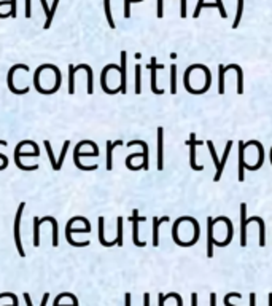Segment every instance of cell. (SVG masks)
Returning a JSON list of instances; mask_svg holds the SVG:
<instances>
[{"instance_id": "obj_1", "label": "cell", "mask_w": 272, "mask_h": 306, "mask_svg": "<svg viewBox=\"0 0 272 306\" xmlns=\"http://www.w3.org/2000/svg\"><path fill=\"white\" fill-rule=\"evenodd\" d=\"M24 208H26V203H19V208L16 211V216H14V223H13V228H14V246H16L18 249V254H19V257H26V251H24V247H23V243H21V217H23L24 214Z\"/></svg>"}, {"instance_id": "obj_2", "label": "cell", "mask_w": 272, "mask_h": 306, "mask_svg": "<svg viewBox=\"0 0 272 306\" xmlns=\"http://www.w3.org/2000/svg\"><path fill=\"white\" fill-rule=\"evenodd\" d=\"M92 144V140H81V142H78V144L75 145V150H74V163H75V166L78 169H81V171H94L97 169V165H92V166H84L81 165V161H80V156L81 155H86V156H97L99 153L96 152H92V153H81V147L83 145H91Z\"/></svg>"}, {"instance_id": "obj_3", "label": "cell", "mask_w": 272, "mask_h": 306, "mask_svg": "<svg viewBox=\"0 0 272 306\" xmlns=\"http://www.w3.org/2000/svg\"><path fill=\"white\" fill-rule=\"evenodd\" d=\"M16 70H24V72H27V70H29V66H24V64H14V66L8 70V78H6V83H8V89L13 92V94H18V96H21V94H27V92H29V88L18 89L16 87H14L13 80H14V72H16Z\"/></svg>"}, {"instance_id": "obj_4", "label": "cell", "mask_w": 272, "mask_h": 306, "mask_svg": "<svg viewBox=\"0 0 272 306\" xmlns=\"http://www.w3.org/2000/svg\"><path fill=\"white\" fill-rule=\"evenodd\" d=\"M207 145H209V148H210V153H212V158H213V161L217 163V175H215V180H220V175H221V173H223V165H225V161L228 160V153H229V150H231V147H233V142H228V145H226V155H225V158H223V161H218V158H217V153H215V148H213V144L212 142L209 140L207 142Z\"/></svg>"}, {"instance_id": "obj_5", "label": "cell", "mask_w": 272, "mask_h": 306, "mask_svg": "<svg viewBox=\"0 0 272 306\" xmlns=\"http://www.w3.org/2000/svg\"><path fill=\"white\" fill-rule=\"evenodd\" d=\"M131 220H132V223H134V244L139 246V247L145 246V243H140V241H139V211L137 209L132 212Z\"/></svg>"}, {"instance_id": "obj_6", "label": "cell", "mask_w": 272, "mask_h": 306, "mask_svg": "<svg viewBox=\"0 0 272 306\" xmlns=\"http://www.w3.org/2000/svg\"><path fill=\"white\" fill-rule=\"evenodd\" d=\"M121 144H123L121 140L113 142V144L112 142H107V169L109 171H112V168H113V148L121 145Z\"/></svg>"}, {"instance_id": "obj_7", "label": "cell", "mask_w": 272, "mask_h": 306, "mask_svg": "<svg viewBox=\"0 0 272 306\" xmlns=\"http://www.w3.org/2000/svg\"><path fill=\"white\" fill-rule=\"evenodd\" d=\"M121 92H126V51L121 53Z\"/></svg>"}, {"instance_id": "obj_8", "label": "cell", "mask_w": 272, "mask_h": 306, "mask_svg": "<svg viewBox=\"0 0 272 306\" xmlns=\"http://www.w3.org/2000/svg\"><path fill=\"white\" fill-rule=\"evenodd\" d=\"M99 241H100V244L105 247L115 246V241H107L104 236V217H99Z\"/></svg>"}, {"instance_id": "obj_9", "label": "cell", "mask_w": 272, "mask_h": 306, "mask_svg": "<svg viewBox=\"0 0 272 306\" xmlns=\"http://www.w3.org/2000/svg\"><path fill=\"white\" fill-rule=\"evenodd\" d=\"M57 6H59V0H53V5H51V10H49V16L45 19V24H43V29H49L53 24V18L56 15V10Z\"/></svg>"}, {"instance_id": "obj_10", "label": "cell", "mask_w": 272, "mask_h": 306, "mask_svg": "<svg viewBox=\"0 0 272 306\" xmlns=\"http://www.w3.org/2000/svg\"><path fill=\"white\" fill-rule=\"evenodd\" d=\"M40 219L39 217H34V241L32 244L34 247H39L40 246Z\"/></svg>"}, {"instance_id": "obj_11", "label": "cell", "mask_w": 272, "mask_h": 306, "mask_svg": "<svg viewBox=\"0 0 272 306\" xmlns=\"http://www.w3.org/2000/svg\"><path fill=\"white\" fill-rule=\"evenodd\" d=\"M104 10H105V18L109 21V26L112 29H115V21H113V16H112V8H110V0H104Z\"/></svg>"}, {"instance_id": "obj_12", "label": "cell", "mask_w": 272, "mask_h": 306, "mask_svg": "<svg viewBox=\"0 0 272 306\" xmlns=\"http://www.w3.org/2000/svg\"><path fill=\"white\" fill-rule=\"evenodd\" d=\"M43 144H45V148H46V153H48V160H49V163H51L53 169L56 171L57 161H56V158H54V153H53V147H51V144H49V140H43Z\"/></svg>"}, {"instance_id": "obj_13", "label": "cell", "mask_w": 272, "mask_h": 306, "mask_svg": "<svg viewBox=\"0 0 272 306\" xmlns=\"http://www.w3.org/2000/svg\"><path fill=\"white\" fill-rule=\"evenodd\" d=\"M69 147H70V140H66L64 142V145H62V150H61V156H59V161H57V168L56 171H59L64 165V160H66V155L69 152Z\"/></svg>"}, {"instance_id": "obj_14", "label": "cell", "mask_w": 272, "mask_h": 306, "mask_svg": "<svg viewBox=\"0 0 272 306\" xmlns=\"http://www.w3.org/2000/svg\"><path fill=\"white\" fill-rule=\"evenodd\" d=\"M75 66H69V94L75 92Z\"/></svg>"}, {"instance_id": "obj_15", "label": "cell", "mask_w": 272, "mask_h": 306, "mask_svg": "<svg viewBox=\"0 0 272 306\" xmlns=\"http://www.w3.org/2000/svg\"><path fill=\"white\" fill-rule=\"evenodd\" d=\"M167 220H169L167 217H162L161 220L155 219V222H153V228H155V233H153V244H155V246L159 244V238H157V228H159V223L167 222Z\"/></svg>"}, {"instance_id": "obj_16", "label": "cell", "mask_w": 272, "mask_h": 306, "mask_svg": "<svg viewBox=\"0 0 272 306\" xmlns=\"http://www.w3.org/2000/svg\"><path fill=\"white\" fill-rule=\"evenodd\" d=\"M118 231H117V239H115V244H118V246H123V219L118 217Z\"/></svg>"}, {"instance_id": "obj_17", "label": "cell", "mask_w": 272, "mask_h": 306, "mask_svg": "<svg viewBox=\"0 0 272 306\" xmlns=\"http://www.w3.org/2000/svg\"><path fill=\"white\" fill-rule=\"evenodd\" d=\"M3 5H11V10L8 11V16H11L13 19L18 16V13H16V0H5V2H0V6H3Z\"/></svg>"}, {"instance_id": "obj_18", "label": "cell", "mask_w": 272, "mask_h": 306, "mask_svg": "<svg viewBox=\"0 0 272 306\" xmlns=\"http://www.w3.org/2000/svg\"><path fill=\"white\" fill-rule=\"evenodd\" d=\"M162 0H159V3H157V18H161L162 16ZM182 18L186 16V0H182Z\"/></svg>"}, {"instance_id": "obj_19", "label": "cell", "mask_w": 272, "mask_h": 306, "mask_svg": "<svg viewBox=\"0 0 272 306\" xmlns=\"http://www.w3.org/2000/svg\"><path fill=\"white\" fill-rule=\"evenodd\" d=\"M3 298H11V306H18L19 302H18V297L11 294V292H3V294H0V300H3Z\"/></svg>"}, {"instance_id": "obj_20", "label": "cell", "mask_w": 272, "mask_h": 306, "mask_svg": "<svg viewBox=\"0 0 272 306\" xmlns=\"http://www.w3.org/2000/svg\"><path fill=\"white\" fill-rule=\"evenodd\" d=\"M243 228H245V204H242V246H245V230Z\"/></svg>"}, {"instance_id": "obj_21", "label": "cell", "mask_w": 272, "mask_h": 306, "mask_svg": "<svg viewBox=\"0 0 272 306\" xmlns=\"http://www.w3.org/2000/svg\"><path fill=\"white\" fill-rule=\"evenodd\" d=\"M242 8H243V0H239V8H237V16H235L234 23H233V29L235 27H239V21H240V16H242Z\"/></svg>"}, {"instance_id": "obj_22", "label": "cell", "mask_w": 272, "mask_h": 306, "mask_svg": "<svg viewBox=\"0 0 272 306\" xmlns=\"http://www.w3.org/2000/svg\"><path fill=\"white\" fill-rule=\"evenodd\" d=\"M24 6H26V8H24V16L29 19V18H31L32 16V10H31V0H24Z\"/></svg>"}, {"instance_id": "obj_23", "label": "cell", "mask_w": 272, "mask_h": 306, "mask_svg": "<svg viewBox=\"0 0 272 306\" xmlns=\"http://www.w3.org/2000/svg\"><path fill=\"white\" fill-rule=\"evenodd\" d=\"M131 16V0H124V18Z\"/></svg>"}, {"instance_id": "obj_24", "label": "cell", "mask_w": 272, "mask_h": 306, "mask_svg": "<svg viewBox=\"0 0 272 306\" xmlns=\"http://www.w3.org/2000/svg\"><path fill=\"white\" fill-rule=\"evenodd\" d=\"M0 161H2V165H0V171L6 169V166H8V158H6L3 153H0Z\"/></svg>"}, {"instance_id": "obj_25", "label": "cell", "mask_w": 272, "mask_h": 306, "mask_svg": "<svg viewBox=\"0 0 272 306\" xmlns=\"http://www.w3.org/2000/svg\"><path fill=\"white\" fill-rule=\"evenodd\" d=\"M23 297H24L26 306H34V305H32V300H31V295H29L27 292H24V294H23Z\"/></svg>"}, {"instance_id": "obj_26", "label": "cell", "mask_w": 272, "mask_h": 306, "mask_svg": "<svg viewBox=\"0 0 272 306\" xmlns=\"http://www.w3.org/2000/svg\"><path fill=\"white\" fill-rule=\"evenodd\" d=\"M48 300H49V294L46 292V294H43V298H41L40 306H46V305H48Z\"/></svg>"}, {"instance_id": "obj_27", "label": "cell", "mask_w": 272, "mask_h": 306, "mask_svg": "<svg viewBox=\"0 0 272 306\" xmlns=\"http://www.w3.org/2000/svg\"><path fill=\"white\" fill-rule=\"evenodd\" d=\"M124 300H126V306H131V294H126Z\"/></svg>"}]
</instances>
